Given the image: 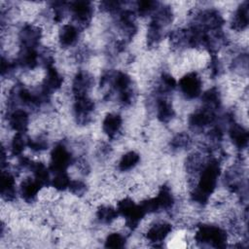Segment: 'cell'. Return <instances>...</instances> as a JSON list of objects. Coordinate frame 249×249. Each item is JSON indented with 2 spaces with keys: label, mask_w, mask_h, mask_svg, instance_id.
Returning <instances> with one entry per match:
<instances>
[{
  "label": "cell",
  "mask_w": 249,
  "mask_h": 249,
  "mask_svg": "<svg viewBox=\"0 0 249 249\" xmlns=\"http://www.w3.org/2000/svg\"><path fill=\"white\" fill-rule=\"evenodd\" d=\"M177 89L183 98L196 101L204 89V83L197 71H190L177 80Z\"/></svg>",
  "instance_id": "cell-1"
},
{
  "label": "cell",
  "mask_w": 249,
  "mask_h": 249,
  "mask_svg": "<svg viewBox=\"0 0 249 249\" xmlns=\"http://www.w3.org/2000/svg\"><path fill=\"white\" fill-rule=\"evenodd\" d=\"M6 115V127L12 132L16 133H27L31 122V113L24 108H16Z\"/></svg>",
  "instance_id": "cell-2"
},
{
  "label": "cell",
  "mask_w": 249,
  "mask_h": 249,
  "mask_svg": "<svg viewBox=\"0 0 249 249\" xmlns=\"http://www.w3.org/2000/svg\"><path fill=\"white\" fill-rule=\"evenodd\" d=\"M141 163V153L137 149L130 148L119 155L115 163V169L118 173H130L137 169Z\"/></svg>",
  "instance_id": "cell-3"
},
{
  "label": "cell",
  "mask_w": 249,
  "mask_h": 249,
  "mask_svg": "<svg viewBox=\"0 0 249 249\" xmlns=\"http://www.w3.org/2000/svg\"><path fill=\"white\" fill-rule=\"evenodd\" d=\"M226 134L228 136V141L237 152H243L247 150V146H248L247 125H244L237 122H233L228 126L226 130Z\"/></svg>",
  "instance_id": "cell-4"
},
{
  "label": "cell",
  "mask_w": 249,
  "mask_h": 249,
  "mask_svg": "<svg viewBox=\"0 0 249 249\" xmlns=\"http://www.w3.org/2000/svg\"><path fill=\"white\" fill-rule=\"evenodd\" d=\"M128 236L119 231H110L103 239V246L107 248H124L127 246Z\"/></svg>",
  "instance_id": "cell-5"
},
{
  "label": "cell",
  "mask_w": 249,
  "mask_h": 249,
  "mask_svg": "<svg viewBox=\"0 0 249 249\" xmlns=\"http://www.w3.org/2000/svg\"><path fill=\"white\" fill-rule=\"evenodd\" d=\"M71 179L72 178L70 177L68 171L53 172L52 173L50 185L61 193H66L69 188Z\"/></svg>",
  "instance_id": "cell-6"
}]
</instances>
